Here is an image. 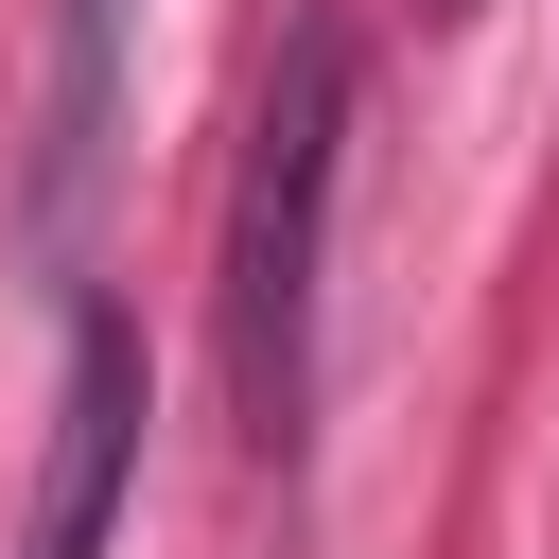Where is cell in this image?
<instances>
[{
	"label": "cell",
	"mask_w": 559,
	"mask_h": 559,
	"mask_svg": "<svg viewBox=\"0 0 559 559\" xmlns=\"http://www.w3.org/2000/svg\"><path fill=\"white\" fill-rule=\"evenodd\" d=\"M332 175H349V17H280L262 105H245V175H227V262H210L227 419H245L262 472L314 437V262H332Z\"/></svg>",
	"instance_id": "cell-1"
},
{
	"label": "cell",
	"mask_w": 559,
	"mask_h": 559,
	"mask_svg": "<svg viewBox=\"0 0 559 559\" xmlns=\"http://www.w3.org/2000/svg\"><path fill=\"white\" fill-rule=\"evenodd\" d=\"M122 70H140V0H52L35 175H17V245H35V280L87 262V210H105V175H122Z\"/></svg>",
	"instance_id": "cell-2"
},
{
	"label": "cell",
	"mask_w": 559,
	"mask_h": 559,
	"mask_svg": "<svg viewBox=\"0 0 559 559\" xmlns=\"http://www.w3.org/2000/svg\"><path fill=\"white\" fill-rule=\"evenodd\" d=\"M122 489H140V314L70 297V367H52V454H35L17 559H105Z\"/></svg>",
	"instance_id": "cell-3"
},
{
	"label": "cell",
	"mask_w": 559,
	"mask_h": 559,
	"mask_svg": "<svg viewBox=\"0 0 559 559\" xmlns=\"http://www.w3.org/2000/svg\"><path fill=\"white\" fill-rule=\"evenodd\" d=\"M419 17H489V0H419Z\"/></svg>",
	"instance_id": "cell-4"
}]
</instances>
